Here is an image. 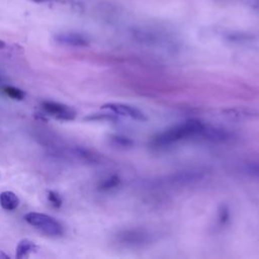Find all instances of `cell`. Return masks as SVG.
Instances as JSON below:
<instances>
[{
  "label": "cell",
  "instance_id": "1",
  "mask_svg": "<svg viewBox=\"0 0 259 259\" xmlns=\"http://www.w3.org/2000/svg\"><path fill=\"white\" fill-rule=\"evenodd\" d=\"M206 124L198 119H188L158 134L151 141L155 148H168L191 139H203Z\"/></svg>",
  "mask_w": 259,
  "mask_h": 259
},
{
  "label": "cell",
  "instance_id": "2",
  "mask_svg": "<svg viewBox=\"0 0 259 259\" xmlns=\"http://www.w3.org/2000/svg\"><path fill=\"white\" fill-rule=\"evenodd\" d=\"M156 241L155 234L145 228H125L117 231L113 235V243L123 249L145 248Z\"/></svg>",
  "mask_w": 259,
  "mask_h": 259
},
{
  "label": "cell",
  "instance_id": "3",
  "mask_svg": "<svg viewBox=\"0 0 259 259\" xmlns=\"http://www.w3.org/2000/svg\"><path fill=\"white\" fill-rule=\"evenodd\" d=\"M27 224L50 237H61L64 234L63 226L52 215L30 211L24 215Z\"/></svg>",
  "mask_w": 259,
  "mask_h": 259
},
{
  "label": "cell",
  "instance_id": "4",
  "mask_svg": "<svg viewBox=\"0 0 259 259\" xmlns=\"http://www.w3.org/2000/svg\"><path fill=\"white\" fill-rule=\"evenodd\" d=\"M205 176V172L200 169H185L180 170L177 172H174L172 174H169L165 176L164 178H161L157 180L156 182L162 186H171V187H177V186H186L191 185L196 182H199L202 180Z\"/></svg>",
  "mask_w": 259,
  "mask_h": 259
},
{
  "label": "cell",
  "instance_id": "5",
  "mask_svg": "<svg viewBox=\"0 0 259 259\" xmlns=\"http://www.w3.org/2000/svg\"><path fill=\"white\" fill-rule=\"evenodd\" d=\"M40 108L45 115L62 121H71L77 116V111L73 107L57 101H42Z\"/></svg>",
  "mask_w": 259,
  "mask_h": 259
},
{
  "label": "cell",
  "instance_id": "6",
  "mask_svg": "<svg viewBox=\"0 0 259 259\" xmlns=\"http://www.w3.org/2000/svg\"><path fill=\"white\" fill-rule=\"evenodd\" d=\"M101 109H104L108 112H111L114 115L122 116V117H127L134 120H139V121H145L147 119V116L145 113L140 110L139 108L126 104V103H120V102H110V103H105L101 106Z\"/></svg>",
  "mask_w": 259,
  "mask_h": 259
},
{
  "label": "cell",
  "instance_id": "7",
  "mask_svg": "<svg viewBox=\"0 0 259 259\" xmlns=\"http://www.w3.org/2000/svg\"><path fill=\"white\" fill-rule=\"evenodd\" d=\"M55 39L57 42L63 45V46H69V47H88L89 46V39L77 32H62L55 36Z\"/></svg>",
  "mask_w": 259,
  "mask_h": 259
},
{
  "label": "cell",
  "instance_id": "8",
  "mask_svg": "<svg viewBox=\"0 0 259 259\" xmlns=\"http://www.w3.org/2000/svg\"><path fill=\"white\" fill-rule=\"evenodd\" d=\"M39 247L29 239H22L16 246L15 249V257L17 259H26L33 253L38 251Z\"/></svg>",
  "mask_w": 259,
  "mask_h": 259
},
{
  "label": "cell",
  "instance_id": "9",
  "mask_svg": "<svg viewBox=\"0 0 259 259\" xmlns=\"http://www.w3.org/2000/svg\"><path fill=\"white\" fill-rule=\"evenodd\" d=\"M20 204L19 197L10 190H5L0 193V205L5 210H14Z\"/></svg>",
  "mask_w": 259,
  "mask_h": 259
},
{
  "label": "cell",
  "instance_id": "10",
  "mask_svg": "<svg viewBox=\"0 0 259 259\" xmlns=\"http://www.w3.org/2000/svg\"><path fill=\"white\" fill-rule=\"evenodd\" d=\"M224 114L228 117L235 118V119H249L253 118L257 115V113L250 109L244 107H235V108H228L224 110Z\"/></svg>",
  "mask_w": 259,
  "mask_h": 259
},
{
  "label": "cell",
  "instance_id": "11",
  "mask_svg": "<svg viewBox=\"0 0 259 259\" xmlns=\"http://www.w3.org/2000/svg\"><path fill=\"white\" fill-rule=\"evenodd\" d=\"M121 183L120 178L117 175H109L102 179L97 185L99 191H110L117 188Z\"/></svg>",
  "mask_w": 259,
  "mask_h": 259
},
{
  "label": "cell",
  "instance_id": "12",
  "mask_svg": "<svg viewBox=\"0 0 259 259\" xmlns=\"http://www.w3.org/2000/svg\"><path fill=\"white\" fill-rule=\"evenodd\" d=\"M1 89L6 96H8L9 98H11L13 100H23L25 97L24 91L18 87L11 86V85H5V86H2Z\"/></svg>",
  "mask_w": 259,
  "mask_h": 259
},
{
  "label": "cell",
  "instance_id": "13",
  "mask_svg": "<svg viewBox=\"0 0 259 259\" xmlns=\"http://www.w3.org/2000/svg\"><path fill=\"white\" fill-rule=\"evenodd\" d=\"M47 199L49 203L52 205L54 208H60L63 204V199L62 196L59 194V192L55 190H48L47 191Z\"/></svg>",
  "mask_w": 259,
  "mask_h": 259
},
{
  "label": "cell",
  "instance_id": "14",
  "mask_svg": "<svg viewBox=\"0 0 259 259\" xmlns=\"http://www.w3.org/2000/svg\"><path fill=\"white\" fill-rule=\"evenodd\" d=\"M230 220V209L227 205H222L218 211V224L220 227H224Z\"/></svg>",
  "mask_w": 259,
  "mask_h": 259
},
{
  "label": "cell",
  "instance_id": "15",
  "mask_svg": "<svg viewBox=\"0 0 259 259\" xmlns=\"http://www.w3.org/2000/svg\"><path fill=\"white\" fill-rule=\"evenodd\" d=\"M243 171L253 178L259 179V164L258 163H249L243 167Z\"/></svg>",
  "mask_w": 259,
  "mask_h": 259
},
{
  "label": "cell",
  "instance_id": "16",
  "mask_svg": "<svg viewBox=\"0 0 259 259\" xmlns=\"http://www.w3.org/2000/svg\"><path fill=\"white\" fill-rule=\"evenodd\" d=\"M112 142L117 145V146H122V147H127L133 144V142L126 138V137H120V136H112L111 137Z\"/></svg>",
  "mask_w": 259,
  "mask_h": 259
},
{
  "label": "cell",
  "instance_id": "17",
  "mask_svg": "<svg viewBox=\"0 0 259 259\" xmlns=\"http://www.w3.org/2000/svg\"><path fill=\"white\" fill-rule=\"evenodd\" d=\"M10 257H9V255H7V254H5L3 251H1L0 250V259H9Z\"/></svg>",
  "mask_w": 259,
  "mask_h": 259
},
{
  "label": "cell",
  "instance_id": "18",
  "mask_svg": "<svg viewBox=\"0 0 259 259\" xmlns=\"http://www.w3.org/2000/svg\"><path fill=\"white\" fill-rule=\"evenodd\" d=\"M5 47V42L0 39V49H3Z\"/></svg>",
  "mask_w": 259,
  "mask_h": 259
}]
</instances>
